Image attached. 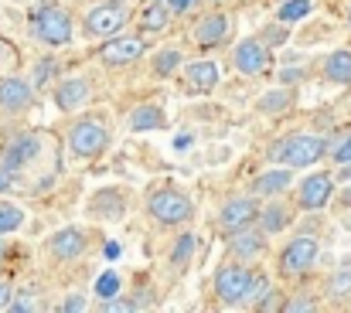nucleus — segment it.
I'll return each mask as SVG.
<instances>
[{"label":"nucleus","instance_id":"30","mask_svg":"<svg viewBox=\"0 0 351 313\" xmlns=\"http://www.w3.org/2000/svg\"><path fill=\"white\" fill-rule=\"evenodd\" d=\"M266 290H273L269 276H266V273H252V283H249V293H245V303H242V307H252V310H256V303L266 297Z\"/></svg>","mask_w":351,"mask_h":313},{"label":"nucleus","instance_id":"3","mask_svg":"<svg viewBox=\"0 0 351 313\" xmlns=\"http://www.w3.org/2000/svg\"><path fill=\"white\" fill-rule=\"evenodd\" d=\"M147 218L160 228H181L195 218V201L178 188H160L147 195Z\"/></svg>","mask_w":351,"mask_h":313},{"label":"nucleus","instance_id":"22","mask_svg":"<svg viewBox=\"0 0 351 313\" xmlns=\"http://www.w3.org/2000/svg\"><path fill=\"white\" fill-rule=\"evenodd\" d=\"M171 27V10L160 0H150L140 14H136V31L140 34H164Z\"/></svg>","mask_w":351,"mask_h":313},{"label":"nucleus","instance_id":"34","mask_svg":"<svg viewBox=\"0 0 351 313\" xmlns=\"http://www.w3.org/2000/svg\"><path fill=\"white\" fill-rule=\"evenodd\" d=\"M117 293H119V276L117 273L99 276V283H96V297H99V300H106V297H117Z\"/></svg>","mask_w":351,"mask_h":313},{"label":"nucleus","instance_id":"41","mask_svg":"<svg viewBox=\"0 0 351 313\" xmlns=\"http://www.w3.org/2000/svg\"><path fill=\"white\" fill-rule=\"evenodd\" d=\"M14 181H17V174H10V171H3V167H0V195H3V191H10V188H14Z\"/></svg>","mask_w":351,"mask_h":313},{"label":"nucleus","instance_id":"43","mask_svg":"<svg viewBox=\"0 0 351 313\" xmlns=\"http://www.w3.org/2000/svg\"><path fill=\"white\" fill-rule=\"evenodd\" d=\"M3 259H7V245L0 242V273H3Z\"/></svg>","mask_w":351,"mask_h":313},{"label":"nucleus","instance_id":"19","mask_svg":"<svg viewBox=\"0 0 351 313\" xmlns=\"http://www.w3.org/2000/svg\"><path fill=\"white\" fill-rule=\"evenodd\" d=\"M290 184H293V171L290 167H269V171H263L256 181H252V195L256 198H280L283 191H290Z\"/></svg>","mask_w":351,"mask_h":313},{"label":"nucleus","instance_id":"9","mask_svg":"<svg viewBox=\"0 0 351 313\" xmlns=\"http://www.w3.org/2000/svg\"><path fill=\"white\" fill-rule=\"evenodd\" d=\"M331 198H335V174L317 171V174H311V177H304V181L297 184L293 205L300 211H321L331 205Z\"/></svg>","mask_w":351,"mask_h":313},{"label":"nucleus","instance_id":"28","mask_svg":"<svg viewBox=\"0 0 351 313\" xmlns=\"http://www.w3.org/2000/svg\"><path fill=\"white\" fill-rule=\"evenodd\" d=\"M181 65H184V55H181L178 48H164V51H157V55H154V62H150L154 75H160V79L174 75Z\"/></svg>","mask_w":351,"mask_h":313},{"label":"nucleus","instance_id":"44","mask_svg":"<svg viewBox=\"0 0 351 313\" xmlns=\"http://www.w3.org/2000/svg\"><path fill=\"white\" fill-rule=\"evenodd\" d=\"M348 31H351V7H348Z\"/></svg>","mask_w":351,"mask_h":313},{"label":"nucleus","instance_id":"39","mask_svg":"<svg viewBox=\"0 0 351 313\" xmlns=\"http://www.w3.org/2000/svg\"><path fill=\"white\" fill-rule=\"evenodd\" d=\"M300 79H304V68H283V72H280V82H283V86H297Z\"/></svg>","mask_w":351,"mask_h":313},{"label":"nucleus","instance_id":"12","mask_svg":"<svg viewBox=\"0 0 351 313\" xmlns=\"http://www.w3.org/2000/svg\"><path fill=\"white\" fill-rule=\"evenodd\" d=\"M41 153V136L38 133H14L0 153V167L10 174H21L27 164H34Z\"/></svg>","mask_w":351,"mask_h":313},{"label":"nucleus","instance_id":"27","mask_svg":"<svg viewBox=\"0 0 351 313\" xmlns=\"http://www.w3.org/2000/svg\"><path fill=\"white\" fill-rule=\"evenodd\" d=\"M24 218H27V214H24L21 205L0 198V235H14V231H21V228H24Z\"/></svg>","mask_w":351,"mask_h":313},{"label":"nucleus","instance_id":"7","mask_svg":"<svg viewBox=\"0 0 351 313\" xmlns=\"http://www.w3.org/2000/svg\"><path fill=\"white\" fill-rule=\"evenodd\" d=\"M252 273L256 269H249L242 259H232V262L219 266V273H215V297H219L222 307H242L245 303Z\"/></svg>","mask_w":351,"mask_h":313},{"label":"nucleus","instance_id":"6","mask_svg":"<svg viewBox=\"0 0 351 313\" xmlns=\"http://www.w3.org/2000/svg\"><path fill=\"white\" fill-rule=\"evenodd\" d=\"M126 21H130L126 3L106 0V3H96V7L82 17V34H86L89 41H106V38H113V34H123Z\"/></svg>","mask_w":351,"mask_h":313},{"label":"nucleus","instance_id":"26","mask_svg":"<svg viewBox=\"0 0 351 313\" xmlns=\"http://www.w3.org/2000/svg\"><path fill=\"white\" fill-rule=\"evenodd\" d=\"M93 214H103V221H119L123 218V198L117 191H99L93 201H89Z\"/></svg>","mask_w":351,"mask_h":313},{"label":"nucleus","instance_id":"8","mask_svg":"<svg viewBox=\"0 0 351 313\" xmlns=\"http://www.w3.org/2000/svg\"><path fill=\"white\" fill-rule=\"evenodd\" d=\"M147 55V41L140 34H113L99 45L96 58L106 65V68H126L133 62H140Z\"/></svg>","mask_w":351,"mask_h":313},{"label":"nucleus","instance_id":"33","mask_svg":"<svg viewBox=\"0 0 351 313\" xmlns=\"http://www.w3.org/2000/svg\"><path fill=\"white\" fill-rule=\"evenodd\" d=\"M314 310H321V303L314 300V297H293V300H287L283 303V313H314Z\"/></svg>","mask_w":351,"mask_h":313},{"label":"nucleus","instance_id":"18","mask_svg":"<svg viewBox=\"0 0 351 313\" xmlns=\"http://www.w3.org/2000/svg\"><path fill=\"white\" fill-rule=\"evenodd\" d=\"M266 238H269V235H266L259 225H245V228H239V231L229 235V255H232V259H242V262H249V259L263 255Z\"/></svg>","mask_w":351,"mask_h":313},{"label":"nucleus","instance_id":"4","mask_svg":"<svg viewBox=\"0 0 351 313\" xmlns=\"http://www.w3.org/2000/svg\"><path fill=\"white\" fill-rule=\"evenodd\" d=\"M31 34L48 48H62V45H69L75 38V21H72V14L65 7L45 3L31 14Z\"/></svg>","mask_w":351,"mask_h":313},{"label":"nucleus","instance_id":"37","mask_svg":"<svg viewBox=\"0 0 351 313\" xmlns=\"http://www.w3.org/2000/svg\"><path fill=\"white\" fill-rule=\"evenodd\" d=\"M256 310H283V293H276V290H266V297L256 303Z\"/></svg>","mask_w":351,"mask_h":313},{"label":"nucleus","instance_id":"20","mask_svg":"<svg viewBox=\"0 0 351 313\" xmlns=\"http://www.w3.org/2000/svg\"><path fill=\"white\" fill-rule=\"evenodd\" d=\"M256 225L266 231V235H280L293 225V205L287 201H276V198H266V208H259Z\"/></svg>","mask_w":351,"mask_h":313},{"label":"nucleus","instance_id":"2","mask_svg":"<svg viewBox=\"0 0 351 313\" xmlns=\"http://www.w3.org/2000/svg\"><path fill=\"white\" fill-rule=\"evenodd\" d=\"M324 153H328V140L317 136V133H290L273 147V160L280 167H290V171L314 167Z\"/></svg>","mask_w":351,"mask_h":313},{"label":"nucleus","instance_id":"36","mask_svg":"<svg viewBox=\"0 0 351 313\" xmlns=\"http://www.w3.org/2000/svg\"><path fill=\"white\" fill-rule=\"evenodd\" d=\"M86 307H89V303H86V297H82V293H69V297L58 303V310L62 313H82Z\"/></svg>","mask_w":351,"mask_h":313},{"label":"nucleus","instance_id":"5","mask_svg":"<svg viewBox=\"0 0 351 313\" xmlns=\"http://www.w3.org/2000/svg\"><path fill=\"white\" fill-rule=\"evenodd\" d=\"M317 255H321V242L314 235H293L276 255V273L283 279H300L314 269Z\"/></svg>","mask_w":351,"mask_h":313},{"label":"nucleus","instance_id":"38","mask_svg":"<svg viewBox=\"0 0 351 313\" xmlns=\"http://www.w3.org/2000/svg\"><path fill=\"white\" fill-rule=\"evenodd\" d=\"M335 164L341 167V164H351V133L335 147Z\"/></svg>","mask_w":351,"mask_h":313},{"label":"nucleus","instance_id":"15","mask_svg":"<svg viewBox=\"0 0 351 313\" xmlns=\"http://www.w3.org/2000/svg\"><path fill=\"white\" fill-rule=\"evenodd\" d=\"M219 65L212 58H198V62H188L184 72H181V92L188 96H208L215 86H219Z\"/></svg>","mask_w":351,"mask_h":313},{"label":"nucleus","instance_id":"31","mask_svg":"<svg viewBox=\"0 0 351 313\" xmlns=\"http://www.w3.org/2000/svg\"><path fill=\"white\" fill-rule=\"evenodd\" d=\"M307 14H311V0H283L280 10H276L280 21H300V17H307Z\"/></svg>","mask_w":351,"mask_h":313},{"label":"nucleus","instance_id":"40","mask_svg":"<svg viewBox=\"0 0 351 313\" xmlns=\"http://www.w3.org/2000/svg\"><path fill=\"white\" fill-rule=\"evenodd\" d=\"M195 7V0H167V10L171 14H184V10H191Z\"/></svg>","mask_w":351,"mask_h":313},{"label":"nucleus","instance_id":"42","mask_svg":"<svg viewBox=\"0 0 351 313\" xmlns=\"http://www.w3.org/2000/svg\"><path fill=\"white\" fill-rule=\"evenodd\" d=\"M10 297H14V286L0 279V310H7V303H10Z\"/></svg>","mask_w":351,"mask_h":313},{"label":"nucleus","instance_id":"45","mask_svg":"<svg viewBox=\"0 0 351 313\" xmlns=\"http://www.w3.org/2000/svg\"><path fill=\"white\" fill-rule=\"evenodd\" d=\"M113 3H126V0H113Z\"/></svg>","mask_w":351,"mask_h":313},{"label":"nucleus","instance_id":"10","mask_svg":"<svg viewBox=\"0 0 351 313\" xmlns=\"http://www.w3.org/2000/svg\"><path fill=\"white\" fill-rule=\"evenodd\" d=\"M89 231L86 228H79V225H69V228H58L55 235H48V255L55 259V262H75V259H82L86 252H89Z\"/></svg>","mask_w":351,"mask_h":313},{"label":"nucleus","instance_id":"1","mask_svg":"<svg viewBox=\"0 0 351 313\" xmlns=\"http://www.w3.org/2000/svg\"><path fill=\"white\" fill-rule=\"evenodd\" d=\"M113 143V129L96 119V116H79L75 123H69L65 129V147L72 157L79 160H93V157H103Z\"/></svg>","mask_w":351,"mask_h":313},{"label":"nucleus","instance_id":"17","mask_svg":"<svg viewBox=\"0 0 351 313\" xmlns=\"http://www.w3.org/2000/svg\"><path fill=\"white\" fill-rule=\"evenodd\" d=\"M229 31H232V21H229V14H222V10H212V14H205L198 24H195V41H198V48H219V45H226V38H229Z\"/></svg>","mask_w":351,"mask_h":313},{"label":"nucleus","instance_id":"23","mask_svg":"<svg viewBox=\"0 0 351 313\" xmlns=\"http://www.w3.org/2000/svg\"><path fill=\"white\" fill-rule=\"evenodd\" d=\"M321 75H324V82H331V86H351V48L331 51V55L324 58V65H321Z\"/></svg>","mask_w":351,"mask_h":313},{"label":"nucleus","instance_id":"24","mask_svg":"<svg viewBox=\"0 0 351 313\" xmlns=\"http://www.w3.org/2000/svg\"><path fill=\"white\" fill-rule=\"evenodd\" d=\"M287 109H293V92H290V86L269 89V92H263V96L256 99V112H259V116H280V112H287Z\"/></svg>","mask_w":351,"mask_h":313},{"label":"nucleus","instance_id":"14","mask_svg":"<svg viewBox=\"0 0 351 313\" xmlns=\"http://www.w3.org/2000/svg\"><path fill=\"white\" fill-rule=\"evenodd\" d=\"M259 218V198L256 195H242V198H229L222 208H219V228L226 235H232L245 225H256Z\"/></svg>","mask_w":351,"mask_h":313},{"label":"nucleus","instance_id":"32","mask_svg":"<svg viewBox=\"0 0 351 313\" xmlns=\"http://www.w3.org/2000/svg\"><path fill=\"white\" fill-rule=\"evenodd\" d=\"M55 72H58V65H55V58H41L38 65H34V75H31V86L34 89H45L51 79H55Z\"/></svg>","mask_w":351,"mask_h":313},{"label":"nucleus","instance_id":"16","mask_svg":"<svg viewBox=\"0 0 351 313\" xmlns=\"http://www.w3.org/2000/svg\"><path fill=\"white\" fill-rule=\"evenodd\" d=\"M51 96H55V105H58L62 112H75V109H82V105L89 103L93 86H89V79L72 75V79H58Z\"/></svg>","mask_w":351,"mask_h":313},{"label":"nucleus","instance_id":"21","mask_svg":"<svg viewBox=\"0 0 351 313\" xmlns=\"http://www.w3.org/2000/svg\"><path fill=\"white\" fill-rule=\"evenodd\" d=\"M126 126H130V133H154V129H164L167 126V112L157 103H140L130 109Z\"/></svg>","mask_w":351,"mask_h":313},{"label":"nucleus","instance_id":"11","mask_svg":"<svg viewBox=\"0 0 351 313\" xmlns=\"http://www.w3.org/2000/svg\"><path fill=\"white\" fill-rule=\"evenodd\" d=\"M273 55H269V45L263 38H242L232 48V68L239 75H263L269 68Z\"/></svg>","mask_w":351,"mask_h":313},{"label":"nucleus","instance_id":"25","mask_svg":"<svg viewBox=\"0 0 351 313\" xmlns=\"http://www.w3.org/2000/svg\"><path fill=\"white\" fill-rule=\"evenodd\" d=\"M191 255H195V235H191V231H184V235H178V238H174L167 262H171V269H174V273H184V269L191 266Z\"/></svg>","mask_w":351,"mask_h":313},{"label":"nucleus","instance_id":"13","mask_svg":"<svg viewBox=\"0 0 351 313\" xmlns=\"http://www.w3.org/2000/svg\"><path fill=\"white\" fill-rule=\"evenodd\" d=\"M38 99V89L31 86V79H21V75H7L0 79V112L3 116H21L27 112Z\"/></svg>","mask_w":351,"mask_h":313},{"label":"nucleus","instance_id":"29","mask_svg":"<svg viewBox=\"0 0 351 313\" xmlns=\"http://www.w3.org/2000/svg\"><path fill=\"white\" fill-rule=\"evenodd\" d=\"M328 293H331L335 300H351V266H341V269L331 273V279H328Z\"/></svg>","mask_w":351,"mask_h":313},{"label":"nucleus","instance_id":"35","mask_svg":"<svg viewBox=\"0 0 351 313\" xmlns=\"http://www.w3.org/2000/svg\"><path fill=\"white\" fill-rule=\"evenodd\" d=\"M136 303L133 300H123V297H106L103 300V313H133Z\"/></svg>","mask_w":351,"mask_h":313}]
</instances>
